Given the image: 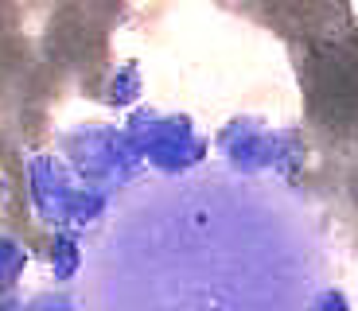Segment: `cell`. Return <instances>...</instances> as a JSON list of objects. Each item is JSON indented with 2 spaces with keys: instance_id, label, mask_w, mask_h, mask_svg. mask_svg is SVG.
Instances as JSON below:
<instances>
[{
  "instance_id": "cell-1",
  "label": "cell",
  "mask_w": 358,
  "mask_h": 311,
  "mask_svg": "<svg viewBox=\"0 0 358 311\" xmlns=\"http://www.w3.org/2000/svg\"><path fill=\"white\" fill-rule=\"evenodd\" d=\"M226 171L242 179L277 175L280 183L300 175L304 168V136L296 129H268L261 117H234L215 136Z\"/></svg>"
},
{
  "instance_id": "cell-2",
  "label": "cell",
  "mask_w": 358,
  "mask_h": 311,
  "mask_svg": "<svg viewBox=\"0 0 358 311\" xmlns=\"http://www.w3.org/2000/svg\"><path fill=\"white\" fill-rule=\"evenodd\" d=\"M59 156L78 183L109 191V195L136 187L144 175V160L129 144L125 129L117 124H78L59 136Z\"/></svg>"
},
{
  "instance_id": "cell-3",
  "label": "cell",
  "mask_w": 358,
  "mask_h": 311,
  "mask_svg": "<svg viewBox=\"0 0 358 311\" xmlns=\"http://www.w3.org/2000/svg\"><path fill=\"white\" fill-rule=\"evenodd\" d=\"M121 129H125L129 144L136 148V156L168 179L195 175L206 164L210 144H206V136L199 133V124L187 113H160V109L141 106L125 117Z\"/></svg>"
},
{
  "instance_id": "cell-4",
  "label": "cell",
  "mask_w": 358,
  "mask_h": 311,
  "mask_svg": "<svg viewBox=\"0 0 358 311\" xmlns=\"http://www.w3.org/2000/svg\"><path fill=\"white\" fill-rule=\"evenodd\" d=\"M24 171H27V198H31V210L39 214V222L51 226V230H71L82 183L63 164V156H47V152L27 156Z\"/></svg>"
},
{
  "instance_id": "cell-5",
  "label": "cell",
  "mask_w": 358,
  "mask_h": 311,
  "mask_svg": "<svg viewBox=\"0 0 358 311\" xmlns=\"http://www.w3.org/2000/svg\"><path fill=\"white\" fill-rule=\"evenodd\" d=\"M86 265V253H82V233L74 230H55L51 238V276L59 284H71L74 276Z\"/></svg>"
},
{
  "instance_id": "cell-6",
  "label": "cell",
  "mask_w": 358,
  "mask_h": 311,
  "mask_svg": "<svg viewBox=\"0 0 358 311\" xmlns=\"http://www.w3.org/2000/svg\"><path fill=\"white\" fill-rule=\"evenodd\" d=\"M141 86H144L141 66H136V62H121L106 82V101L113 109H133L136 101H141Z\"/></svg>"
},
{
  "instance_id": "cell-7",
  "label": "cell",
  "mask_w": 358,
  "mask_h": 311,
  "mask_svg": "<svg viewBox=\"0 0 358 311\" xmlns=\"http://www.w3.org/2000/svg\"><path fill=\"white\" fill-rule=\"evenodd\" d=\"M27 268V249L12 233H0V288H12Z\"/></svg>"
},
{
  "instance_id": "cell-8",
  "label": "cell",
  "mask_w": 358,
  "mask_h": 311,
  "mask_svg": "<svg viewBox=\"0 0 358 311\" xmlns=\"http://www.w3.org/2000/svg\"><path fill=\"white\" fill-rule=\"evenodd\" d=\"M308 311H350V300L339 292V288H320Z\"/></svg>"
},
{
  "instance_id": "cell-9",
  "label": "cell",
  "mask_w": 358,
  "mask_h": 311,
  "mask_svg": "<svg viewBox=\"0 0 358 311\" xmlns=\"http://www.w3.org/2000/svg\"><path fill=\"white\" fill-rule=\"evenodd\" d=\"M24 311H74V300L66 292H43L27 303Z\"/></svg>"
},
{
  "instance_id": "cell-10",
  "label": "cell",
  "mask_w": 358,
  "mask_h": 311,
  "mask_svg": "<svg viewBox=\"0 0 358 311\" xmlns=\"http://www.w3.org/2000/svg\"><path fill=\"white\" fill-rule=\"evenodd\" d=\"M0 311H20V300L16 296H0Z\"/></svg>"
},
{
  "instance_id": "cell-11",
  "label": "cell",
  "mask_w": 358,
  "mask_h": 311,
  "mask_svg": "<svg viewBox=\"0 0 358 311\" xmlns=\"http://www.w3.org/2000/svg\"><path fill=\"white\" fill-rule=\"evenodd\" d=\"M0 203H4V175H0Z\"/></svg>"
}]
</instances>
